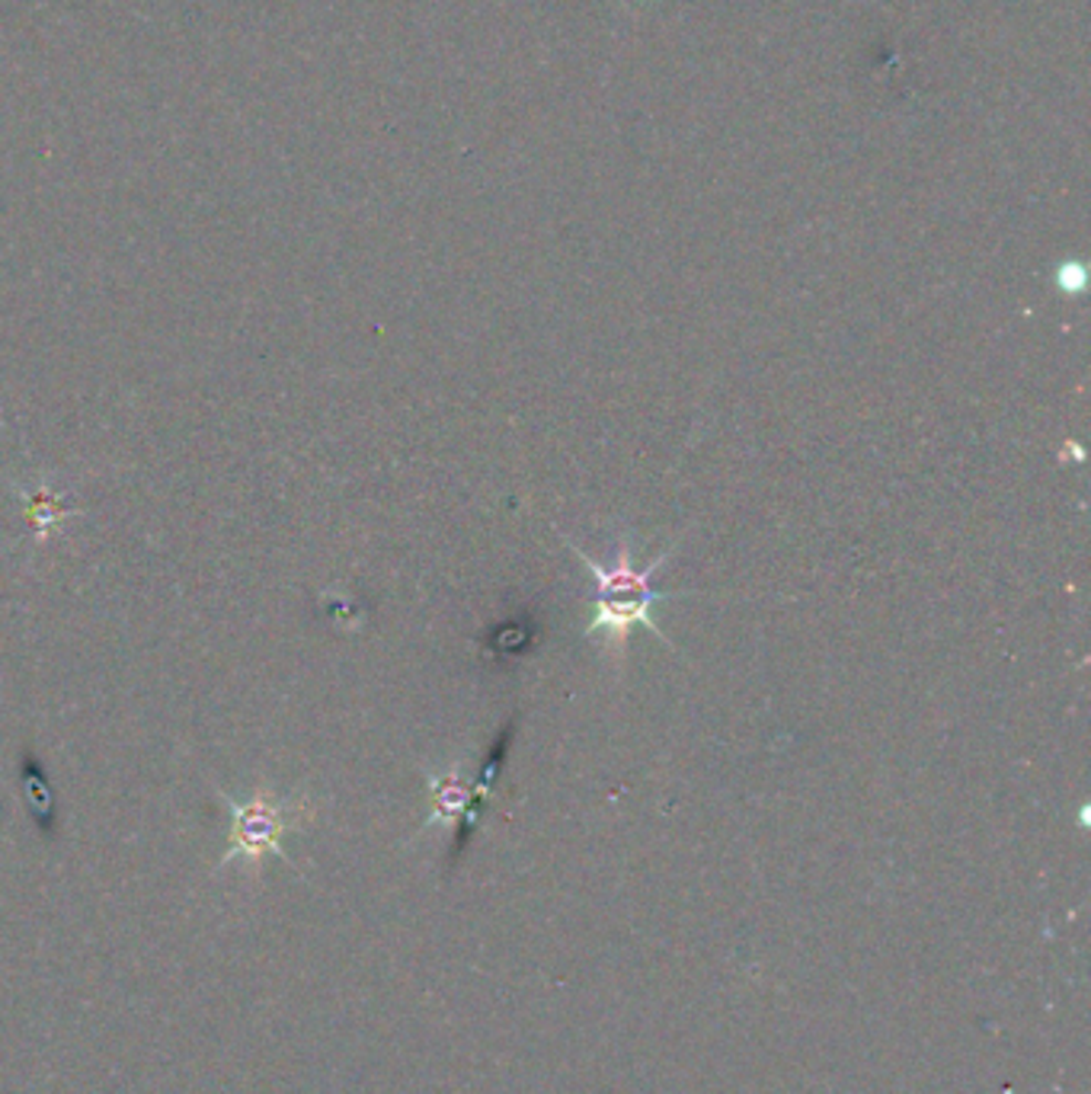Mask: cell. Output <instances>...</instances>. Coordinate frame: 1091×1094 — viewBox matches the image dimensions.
Masks as SVG:
<instances>
[{
	"mask_svg": "<svg viewBox=\"0 0 1091 1094\" xmlns=\"http://www.w3.org/2000/svg\"><path fill=\"white\" fill-rule=\"evenodd\" d=\"M27 513H30V525H32V532H35V538L42 541V538H49V535H55L61 528V522L67 518V506H64V496H59V493H52L49 486H42V490H32L30 493V499H27Z\"/></svg>",
	"mask_w": 1091,
	"mask_h": 1094,
	"instance_id": "7a4b0ae2",
	"label": "cell"
},
{
	"mask_svg": "<svg viewBox=\"0 0 1091 1094\" xmlns=\"http://www.w3.org/2000/svg\"><path fill=\"white\" fill-rule=\"evenodd\" d=\"M228 807V849L221 854V867L231 861L238 864H260L266 854L285 858V835L295 832L307 817L311 807L279 797L270 788L253 790L250 797H231L221 793Z\"/></svg>",
	"mask_w": 1091,
	"mask_h": 1094,
	"instance_id": "6da1fadb",
	"label": "cell"
},
{
	"mask_svg": "<svg viewBox=\"0 0 1091 1094\" xmlns=\"http://www.w3.org/2000/svg\"><path fill=\"white\" fill-rule=\"evenodd\" d=\"M432 800H436V820H452L455 813L464 810V785L455 775L445 778H432Z\"/></svg>",
	"mask_w": 1091,
	"mask_h": 1094,
	"instance_id": "3957f363",
	"label": "cell"
}]
</instances>
